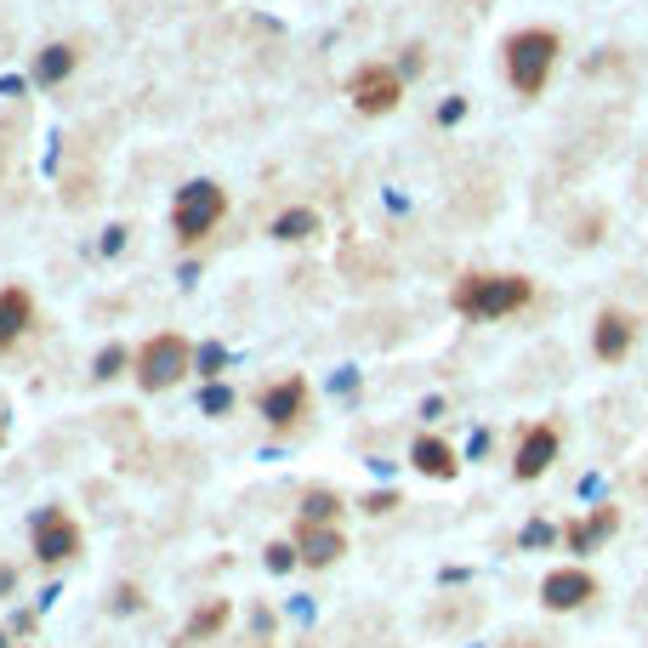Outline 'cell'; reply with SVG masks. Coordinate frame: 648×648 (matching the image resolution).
I'll return each mask as SVG.
<instances>
[{
  "label": "cell",
  "instance_id": "6da1fadb",
  "mask_svg": "<svg viewBox=\"0 0 648 648\" xmlns=\"http://www.w3.org/2000/svg\"><path fill=\"white\" fill-rule=\"evenodd\" d=\"M535 302V279L523 273H461L456 290H450V308L466 324H495V319H512Z\"/></svg>",
  "mask_w": 648,
  "mask_h": 648
},
{
  "label": "cell",
  "instance_id": "7a4b0ae2",
  "mask_svg": "<svg viewBox=\"0 0 648 648\" xmlns=\"http://www.w3.org/2000/svg\"><path fill=\"white\" fill-rule=\"evenodd\" d=\"M558 52H563V40L558 29H512L507 46H501V58H507V80L518 97H535L552 86V68H558Z\"/></svg>",
  "mask_w": 648,
  "mask_h": 648
},
{
  "label": "cell",
  "instance_id": "3957f363",
  "mask_svg": "<svg viewBox=\"0 0 648 648\" xmlns=\"http://www.w3.org/2000/svg\"><path fill=\"white\" fill-rule=\"evenodd\" d=\"M194 376V341L183 331H160V336H148L137 347V359H132V382L137 392H171L177 382Z\"/></svg>",
  "mask_w": 648,
  "mask_h": 648
},
{
  "label": "cell",
  "instance_id": "277c9868",
  "mask_svg": "<svg viewBox=\"0 0 648 648\" xmlns=\"http://www.w3.org/2000/svg\"><path fill=\"white\" fill-rule=\"evenodd\" d=\"M222 216H228V188L211 177H194L171 194V234L183 245H205L222 228Z\"/></svg>",
  "mask_w": 648,
  "mask_h": 648
},
{
  "label": "cell",
  "instance_id": "5b68a950",
  "mask_svg": "<svg viewBox=\"0 0 648 648\" xmlns=\"http://www.w3.org/2000/svg\"><path fill=\"white\" fill-rule=\"evenodd\" d=\"M404 74H398L392 63H359L353 74H347V103H353L359 114H370V120H382V114H392L398 103H404Z\"/></svg>",
  "mask_w": 648,
  "mask_h": 648
},
{
  "label": "cell",
  "instance_id": "8992f818",
  "mask_svg": "<svg viewBox=\"0 0 648 648\" xmlns=\"http://www.w3.org/2000/svg\"><path fill=\"white\" fill-rule=\"evenodd\" d=\"M29 546H35V563L58 569V563H74V558H80L86 535H80V523H74V512H63V507H40L35 523H29Z\"/></svg>",
  "mask_w": 648,
  "mask_h": 648
},
{
  "label": "cell",
  "instance_id": "52a82bcc",
  "mask_svg": "<svg viewBox=\"0 0 648 648\" xmlns=\"http://www.w3.org/2000/svg\"><path fill=\"white\" fill-rule=\"evenodd\" d=\"M558 456H563V427L558 421H529V427L518 433V450H512V478L535 484L558 466Z\"/></svg>",
  "mask_w": 648,
  "mask_h": 648
},
{
  "label": "cell",
  "instance_id": "ba28073f",
  "mask_svg": "<svg viewBox=\"0 0 648 648\" xmlns=\"http://www.w3.org/2000/svg\"><path fill=\"white\" fill-rule=\"evenodd\" d=\"M308 404H313V387H308L302 370H296V376H279V382H267V387H262L257 415L267 421V433H290V427H302Z\"/></svg>",
  "mask_w": 648,
  "mask_h": 648
},
{
  "label": "cell",
  "instance_id": "9c48e42d",
  "mask_svg": "<svg viewBox=\"0 0 648 648\" xmlns=\"http://www.w3.org/2000/svg\"><path fill=\"white\" fill-rule=\"evenodd\" d=\"M591 597H597V575L581 569V563H558V569L540 575V603L552 614H575V609L591 603Z\"/></svg>",
  "mask_w": 648,
  "mask_h": 648
},
{
  "label": "cell",
  "instance_id": "30bf717a",
  "mask_svg": "<svg viewBox=\"0 0 648 648\" xmlns=\"http://www.w3.org/2000/svg\"><path fill=\"white\" fill-rule=\"evenodd\" d=\"M632 347H637V319L626 308H603L591 319V353L603 364H626Z\"/></svg>",
  "mask_w": 648,
  "mask_h": 648
},
{
  "label": "cell",
  "instance_id": "8fae6325",
  "mask_svg": "<svg viewBox=\"0 0 648 648\" xmlns=\"http://www.w3.org/2000/svg\"><path fill=\"white\" fill-rule=\"evenodd\" d=\"M290 540H296V558H302V569H331V563L347 552L341 523H296Z\"/></svg>",
  "mask_w": 648,
  "mask_h": 648
},
{
  "label": "cell",
  "instance_id": "7c38bea8",
  "mask_svg": "<svg viewBox=\"0 0 648 648\" xmlns=\"http://www.w3.org/2000/svg\"><path fill=\"white\" fill-rule=\"evenodd\" d=\"M29 324H35V296L23 285H0V353H12L29 336Z\"/></svg>",
  "mask_w": 648,
  "mask_h": 648
},
{
  "label": "cell",
  "instance_id": "4fadbf2b",
  "mask_svg": "<svg viewBox=\"0 0 648 648\" xmlns=\"http://www.w3.org/2000/svg\"><path fill=\"white\" fill-rule=\"evenodd\" d=\"M410 466L421 472V478H438V484H450L456 472H461V456L444 444L438 433H415V444H410Z\"/></svg>",
  "mask_w": 648,
  "mask_h": 648
},
{
  "label": "cell",
  "instance_id": "5bb4252c",
  "mask_svg": "<svg viewBox=\"0 0 648 648\" xmlns=\"http://www.w3.org/2000/svg\"><path fill=\"white\" fill-rule=\"evenodd\" d=\"M228 620H234V603H228V597H205V603L188 614V626H183L177 648H199V643L222 637V626H228Z\"/></svg>",
  "mask_w": 648,
  "mask_h": 648
},
{
  "label": "cell",
  "instance_id": "9a60e30c",
  "mask_svg": "<svg viewBox=\"0 0 648 648\" xmlns=\"http://www.w3.org/2000/svg\"><path fill=\"white\" fill-rule=\"evenodd\" d=\"M74 63H80V52H74L68 40H52V46H40L35 52V86H63L68 74H74Z\"/></svg>",
  "mask_w": 648,
  "mask_h": 648
},
{
  "label": "cell",
  "instance_id": "2e32d148",
  "mask_svg": "<svg viewBox=\"0 0 648 648\" xmlns=\"http://www.w3.org/2000/svg\"><path fill=\"white\" fill-rule=\"evenodd\" d=\"M341 512H347V501L324 484L302 489V501H296V523H341Z\"/></svg>",
  "mask_w": 648,
  "mask_h": 648
},
{
  "label": "cell",
  "instance_id": "e0dca14e",
  "mask_svg": "<svg viewBox=\"0 0 648 648\" xmlns=\"http://www.w3.org/2000/svg\"><path fill=\"white\" fill-rule=\"evenodd\" d=\"M279 245H308L313 234H319V211H308V205H290V211H279L273 216V228H267Z\"/></svg>",
  "mask_w": 648,
  "mask_h": 648
},
{
  "label": "cell",
  "instance_id": "ac0fdd59",
  "mask_svg": "<svg viewBox=\"0 0 648 648\" xmlns=\"http://www.w3.org/2000/svg\"><path fill=\"white\" fill-rule=\"evenodd\" d=\"M132 359H137V353H132L126 341H109L103 353L91 359V382H120V376H132Z\"/></svg>",
  "mask_w": 648,
  "mask_h": 648
},
{
  "label": "cell",
  "instance_id": "d6986e66",
  "mask_svg": "<svg viewBox=\"0 0 648 648\" xmlns=\"http://www.w3.org/2000/svg\"><path fill=\"white\" fill-rule=\"evenodd\" d=\"M552 540H563V535H558V523H546V518H529V523L518 529V546H523V552H546Z\"/></svg>",
  "mask_w": 648,
  "mask_h": 648
},
{
  "label": "cell",
  "instance_id": "ffe728a7",
  "mask_svg": "<svg viewBox=\"0 0 648 648\" xmlns=\"http://www.w3.org/2000/svg\"><path fill=\"white\" fill-rule=\"evenodd\" d=\"M222 364H228V353H222V341H199V347H194V376L222 382Z\"/></svg>",
  "mask_w": 648,
  "mask_h": 648
},
{
  "label": "cell",
  "instance_id": "44dd1931",
  "mask_svg": "<svg viewBox=\"0 0 648 648\" xmlns=\"http://www.w3.org/2000/svg\"><path fill=\"white\" fill-rule=\"evenodd\" d=\"M228 410H234V387H228V382H205V392H199V415L222 421Z\"/></svg>",
  "mask_w": 648,
  "mask_h": 648
},
{
  "label": "cell",
  "instance_id": "7402d4cb",
  "mask_svg": "<svg viewBox=\"0 0 648 648\" xmlns=\"http://www.w3.org/2000/svg\"><path fill=\"white\" fill-rule=\"evenodd\" d=\"M262 563L273 569V575H290V569H302V558H296V540H267V546H262Z\"/></svg>",
  "mask_w": 648,
  "mask_h": 648
},
{
  "label": "cell",
  "instance_id": "603a6c76",
  "mask_svg": "<svg viewBox=\"0 0 648 648\" xmlns=\"http://www.w3.org/2000/svg\"><path fill=\"white\" fill-rule=\"evenodd\" d=\"M620 518H626L620 507H597V512L586 518V529H591V546H603L609 535H620Z\"/></svg>",
  "mask_w": 648,
  "mask_h": 648
},
{
  "label": "cell",
  "instance_id": "cb8c5ba5",
  "mask_svg": "<svg viewBox=\"0 0 648 648\" xmlns=\"http://www.w3.org/2000/svg\"><path fill=\"white\" fill-rule=\"evenodd\" d=\"M109 609H114V614H137V609H142V586H137V581H120V586L109 591Z\"/></svg>",
  "mask_w": 648,
  "mask_h": 648
},
{
  "label": "cell",
  "instance_id": "d4e9b609",
  "mask_svg": "<svg viewBox=\"0 0 648 648\" xmlns=\"http://www.w3.org/2000/svg\"><path fill=\"white\" fill-rule=\"evenodd\" d=\"M558 535H563V546H569L575 558H586V552H591V529H586V518H569Z\"/></svg>",
  "mask_w": 648,
  "mask_h": 648
},
{
  "label": "cell",
  "instance_id": "484cf974",
  "mask_svg": "<svg viewBox=\"0 0 648 648\" xmlns=\"http://www.w3.org/2000/svg\"><path fill=\"white\" fill-rule=\"evenodd\" d=\"M359 507H364L370 518H387V512L398 507V489H370V495H364V501H359Z\"/></svg>",
  "mask_w": 648,
  "mask_h": 648
},
{
  "label": "cell",
  "instance_id": "4316f807",
  "mask_svg": "<svg viewBox=\"0 0 648 648\" xmlns=\"http://www.w3.org/2000/svg\"><path fill=\"white\" fill-rule=\"evenodd\" d=\"M466 120V97H444L438 103V126H461Z\"/></svg>",
  "mask_w": 648,
  "mask_h": 648
},
{
  "label": "cell",
  "instance_id": "83f0119b",
  "mask_svg": "<svg viewBox=\"0 0 648 648\" xmlns=\"http://www.w3.org/2000/svg\"><path fill=\"white\" fill-rule=\"evenodd\" d=\"M421 68H427V58H421V46H404V63H398V74H404V80H415Z\"/></svg>",
  "mask_w": 648,
  "mask_h": 648
},
{
  "label": "cell",
  "instance_id": "f1b7e54d",
  "mask_svg": "<svg viewBox=\"0 0 648 648\" xmlns=\"http://www.w3.org/2000/svg\"><path fill=\"white\" fill-rule=\"evenodd\" d=\"M251 632L257 637H273V609H262V603L251 609Z\"/></svg>",
  "mask_w": 648,
  "mask_h": 648
},
{
  "label": "cell",
  "instance_id": "f546056e",
  "mask_svg": "<svg viewBox=\"0 0 648 648\" xmlns=\"http://www.w3.org/2000/svg\"><path fill=\"white\" fill-rule=\"evenodd\" d=\"M438 415H450V404L444 398H421V421H438Z\"/></svg>",
  "mask_w": 648,
  "mask_h": 648
},
{
  "label": "cell",
  "instance_id": "4dcf8cb0",
  "mask_svg": "<svg viewBox=\"0 0 648 648\" xmlns=\"http://www.w3.org/2000/svg\"><path fill=\"white\" fill-rule=\"evenodd\" d=\"M12 586H17V569H12V563H0V597H7Z\"/></svg>",
  "mask_w": 648,
  "mask_h": 648
},
{
  "label": "cell",
  "instance_id": "1f68e13d",
  "mask_svg": "<svg viewBox=\"0 0 648 648\" xmlns=\"http://www.w3.org/2000/svg\"><path fill=\"white\" fill-rule=\"evenodd\" d=\"M0 444H7V421H0Z\"/></svg>",
  "mask_w": 648,
  "mask_h": 648
},
{
  "label": "cell",
  "instance_id": "d6a6232c",
  "mask_svg": "<svg viewBox=\"0 0 648 648\" xmlns=\"http://www.w3.org/2000/svg\"><path fill=\"white\" fill-rule=\"evenodd\" d=\"M7 637H12V632H0V648H7Z\"/></svg>",
  "mask_w": 648,
  "mask_h": 648
}]
</instances>
